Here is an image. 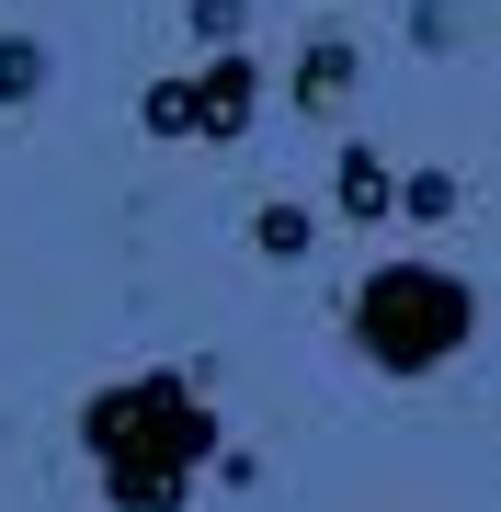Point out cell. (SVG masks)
<instances>
[{
    "instance_id": "6da1fadb",
    "label": "cell",
    "mask_w": 501,
    "mask_h": 512,
    "mask_svg": "<svg viewBox=\"0 0 501 512\" xmlns=\"http://www.w3.org/2000/svg\"><path fill=\"white\" fill-rule=\"evenodd\" d=\"M80 444H92L114 512H183L217 456V410L194 399V376H114L80 410Z\"/></svg>"
},
{
    "instance_id": "7a4b0ae2",
    "label": "cell",
    "mask_w": 501,
    "mask_h": 512,
    "mask_svg": "<svg viewBox=\"0 0 501 512\" xmlns=\"http://www.w3.org/2000/svg\"><path fill=\"white\" fill-rule=\"evenodd\" d=\"M467 330H479V296L445 262H376L353 285V353L376 376H433L445 353H467Z\"/></svg>"
},
{
    "instance_id": "3957f363",
    "label": "cell",
    "mask_w": 501,
    "mask_h": 512,
    "mask_svg": "<svg viewBox=\"0 0 501 512\" xmlns=\"http://www.w3.org/2000/svg\"><path fill=\"white\" fill-rule=\"evenodd\" d=\"M251 114H262V69L240 46H217V69L194 80V137H251Z\"/></svg>"
},
{
    "instance_id": "277c9868",
    "label": "cell",
    "mask_w": 501,
    "mask_h": 512,
    "mask_svg": "<svg viewBox=\"0 0 501 512\" xmlns=\"http://www.w3.org/2000/svg\"><path fill=\"white\" fill-rule=\"evenodd\" d=\"M331 205H342V217H353V228H376V217H399V171H388V160H376V148H365V137H353V148H342V160H331Z\"/></svg>"
},
{
    "instance_id": "5b68a950",
    "label": "cell",
    "mask_w": 501,
    "mask_h": 512,
    "mask_svg": "<svg viewBox=\"0 0 501 512\" xmlns=\"http://www.w3.org/2000/svg\"><path fill=\"white\" fill-rule=\"evenodd\" d=\"M342 92H353V46H342V35H319V46L297 57V103H308V114H331Z\"/></svg>"
},
{
    "instance_id": "8992f818",
    "label": "cell",
    "mask_w": 501,
    "mask_h": 512,
    "mask_svg": "<svg viewBox=\"0 0 501 512\" xmlns=\"http://www.w3.org/2000/svg\"><path fill=\"white\" fill-rule=\"evenodd\" d=\"M399 217L445 228V217H467V183H456V171H410V183H399Z\"/></svg>"
},
{
    "instance_id": "52a82bcc",
    "label": "cell",
    "mask_w": 501,
    "mask_h": 512,
    "mask_svg": "<svg viewBox=\"0 0 501 512\" xmlns=\"http://www.w3.org/2000/svg\"><path fill=\"white\" fill-rule=\"evenodd\" d=\"M35 92H46V46H35V35H0V103L23 114Z\"/></svg>"
},
{
    "instance_id": "ba28073f",
    "label": "cell",
    "mask_w": 501,
    "mask_h": 512,
    "mask_svg": "<svg viewBox=\"0 0 501 512\" xmlns=\"http://www.w3.org/2000/svg\"><path fill=\"white\" fill-rule=\"evenodd\" d=\"M137 126L149 137H194V80H149L137 92Z\"/></svg>"
},
{
    "instance_id": "9c48e42d",
    "label": "cell",
    "mask_w": 501,
    "mask_h": 512,
    "mask_svg": "<svg viewBox=\"0 0 501 512\" xmlns=\"http://www.w3.org/2000/svg\"><path fill=\"white\" fill-rule=\"evenodd\" d=\"M251 239H262L274 262H297V251H308L319 228H308V205H262V217H251Z\"/></svg>"
},
{
    "instance_id": "30bf717a",
    "label": "cell",
    "mask_w": 501,
    "mask_h": 512,
    "mask_svg": "<svg viewBox=\"0 0 501 512\" xmlns=\"http://www.w3.org/2000/svg\"><path fill=\"white\" fill-rule=\"evenodd\" d=\"M240 23H251L240 0H194V35H205V46H240Z\"/></svg>"
}]
</instances>
